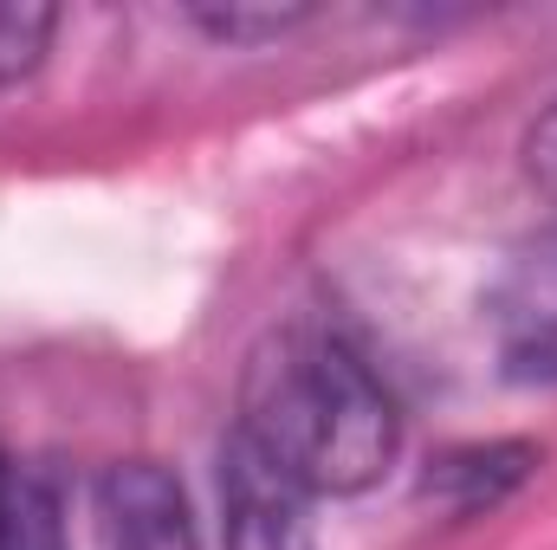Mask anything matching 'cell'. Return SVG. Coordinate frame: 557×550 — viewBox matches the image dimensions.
<instances>
[{
	"mask_svg": "<svg viewBox=\"0 0 557 550\" xmlns=\"http://www.w3.org/2000/svg\"><path fill=\"white\" fill-rule=\"evenodd\" d=\"M0 550H65L52 486L0 447Z\"/></svg>",
	"mask_w": 557,
	"mask_h": 550,
	"instance_id": "obj_6",
	"label": "cell"
},
{
	"mask_svg": "<svg viewBox=\"0 0 557 550\" xmlns=\"http://www.w3.org/2000/svg\"><path fill=\"white\" fill-rule=\"evenodd\" d=\"M539 466V453L532 447H519V440H493V447H460V453H447L428 479H421V499H441L454 518H473L480 505H499L525 473Z\"/></svg>",
	"mask_w": 557,
	"mask_h": 550,
	"instance_id": "obj_5",
	"label": "cell"
},
{
	"mask_svg": "<svg viewBox=\"0 0 557 550\" xmlns=\"http://www.w3.org/2000/svg\"><path fill=\"white\" fill-rule=\"evenodd\" d=\"M52 33H59L52 7H39V0H0V85H20L26 72H39Z\"/></svg>",
	"mask_w": 557,
	"mask_h": 550,
	"instance_id": "obj_7",
	"label": "cell"
},
{
	"mask_svg": "<svg viewBox=\"0 0 557 550\" xmlns=\"http://www.w3.org/2000/svg\"><path fill=\"white\" fill-rule=\"evenodd\" d=\"M499 370L525 389H557V227L519 240L486 291Z\"/></svg>",
	"mask_w": 557,
	"mask_h": 550,
	"instance_id": "obj_2",
	"label": "cell"
},
{
	"mask_svg": "<svg viewBox=\"0 0 557 550\" xmlns=\"http://www.w3.org/2000/svg\"><path fill=\"white\" fill-rule=\"evenodd\" d=\"M98 550H201L188 492L162 460H117L98 479Z\"/></svg>",
	"mask_w": 557,
	"mask_h": 550,
	"instance_id": "obj_4",
	"label": "cell"
},
{
	"mask_svg": "<svg viewBox=\"0 0 557 550\" xmlns=\"http://www.w3.org/2000/svg\"><path fill=\"white\" fill-rule=\"evenodd\" d=\"M221 545L227 550H311V492L278 466L267 447H253L240 427L221 440Z\"/></svg>",
	"mask_w": 557,
	"mask_h": 550,
	"instance_id": "obj_3",
	"label": "cell"
},
{
	"mask_svg": "<svg viewBox=\"0 0 557 550\" xmlns=\"http://www.w3.org/2000/svg\"><path fill=\"white\" fill-rule=\"evenodd\" d=\"M525 175H532V182L557 201V104L532 124V130H525Z\"/></svg>",
	"mask_w": 557,
	"mask_h": 550,
	"instance_id": "obj_9",
	"label": "cell"
},
{
	"mask_svg": "<svg viewBox=\"0 0 557 550\" xmlns=\"http://www.w3.org/2000/svg\"><path fill=\"white\" fill-rule=\"evenodd\" d=\"M240 434L318 499L376 486L396 466L403 414L376 370L331 330H273L240 376Z\"/></svg>",
	"mask_w": 557,
	"mask_h": 550,
	"instance_id": "obj_1",
	"label": "cell"
},
{
	"mask_svg": "<svg viewBox=\"0 0 557 550\" xmlns=\"http://www.w3.org/2000/svg\"><path fill=\"white\" fill-rule=\"evenodd\" d=\"M208 39H227V46H260V39H278L292 26L311 20V7H195L188 13Z\"/></svg>",
	"mask_w": 557,
	"mask_h": 550,
	"instance_id": "obj_8",
	"label": "cell"
}]
</instances>
